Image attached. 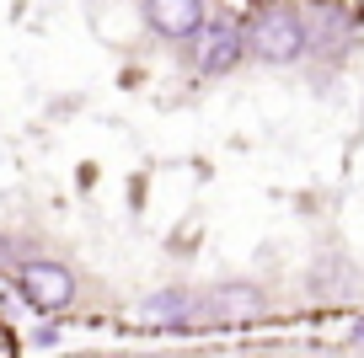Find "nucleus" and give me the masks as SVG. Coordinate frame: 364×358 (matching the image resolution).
I'll return each instance as SVG.
<instances>
[{
	"label": "nucleus",
	"instance_id": "obj_1",
	"mask_svg": "<svg viewBox=\"0 0 364 358\" xmlns=\"http://www.w3.org/2000/svg\"><path fill=\"white\" fill-rule=\"evenodd\" d=\"M247 48L257 65H273V70H289L300 59H311L316 48V22L300 11L295 0H268L247 16Z\"/></svg>",
	"mask_w": 364,
	"mask_h": 358
},
{
	"label": "nucleus",
	"instance_id": "obj_8",
	"mask_svg": "<svg viewBox=\"0 0 364 358\" xmlns=\"http://www.w3.org/2000/svg\"><path fill=\"white\" fill-rule=\"evenodd\" d=\"M0 268H22V246L11 235H0Z\"/></svg>",
	"mask_w": 364,
	"mask_h": 358
},
{
	"label": "nucleus",
	"instance_id": "obj_2",
	"mask_svg": "<svg viewBox=\"0 0 364 358\" xmlns=\"http://www.w3.org/2000/svg\"><path fill=\"white\" fill-rule=\"evenodd\" d=\"M262 315H268V294L252 278H230V283H215V289H198V326L230 332V326H252Z\"/></svg>",
	"mask_w": 364,
	"mask_h": 358
},
{
	"label": "nucleus",
	"instance_id": "obj_3",
	"mask_svg": "<svg viewBox=\"0 0 364 358\" xmlns=\"http://www.w3.org/2000/svg\"><path fill=\"white\" fill-rule=\"evenodd\" d=\"M75 289H80L75 273H70L65 262H54V257H27L22 268H16V294L43 315L70 310V305H75Z\"/></svg>",
	"mask_w": 364,
	"mask_h": 358
},
{
	"label": "nucleus",
	"instance_id": "obj_6",
	"mask_svg": "<svg viewBox=\"0 0 364 358\" xmlns=\"http://www.w3.org/2000/svg\"><path fill=\"white\" fill-rule=\"evenodd\" d=\"M139 321L156 326V332H198V289H182V283H166V289L145 294L139 300Z\"/></svg>",
	"mask_w": 364,
	"mask_h": 358
},
{
	"label": "nucleus",
	"instance_id": "obj_4",
	"mask_svg": "<svg viewBox=\"0 0 364 358\" xmlns=\"http://www.w3.org/2000/svg\"><path fill=\"white\" fill-rule=\"evenodd\" d=\"M247 59H252V48H247V22H230V16H220V22H209L204 33H198L193 65H198V75H204V80L236 75Z\"/></svg>",
	"mask_w": 364,
	"mask_h": 358
},
{
	"label": "nucleus",
	"instance_id": "obj_5",
	"mask_svg": "<svg viewBox=\"0 0 364 358\" xmlns=\"http://www.w3.org/2000/svg\"><path fill=\"white\" fill-rule=\"evenodd\" d=\"M145 33L161 43H198L209 27V0H139Z\"/></svg>",
	"mask_w": 364,
	"mask_h": 358
},
{
	"label": "nucleus",
	"instance_id": "obj_7",
	"mask_svg": "<svg viewBox=\"0 0 364 358\" xmlns=\"http://www.w3.org/2000/svg\"><path fill=\"white\" fill-rule=\"evenodd\" d=\"M311 294H316V300H348V294H359V268H353V257L321 251L316 268H311Z\"/></svg>",
	"mask_w": 364,
	"mask_h": 358
},
{
	"label": "nucleus",
	"instance_id": "obj_9",
	"mask_svg": "<svg viewBox=\"0 0 364 358\" xmlns=\"http://www.w3.org/2000/svg\"><path fill=\"white\" fill-rule=\"evenodd\" d=\"M348 347H359V353H364V321H353V332H348Z\"/></svg>",
	"mask_w": 364,
	"mask_h": 358
}]
</instances>
